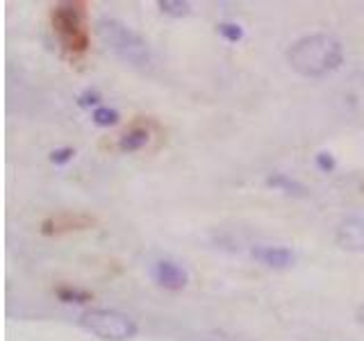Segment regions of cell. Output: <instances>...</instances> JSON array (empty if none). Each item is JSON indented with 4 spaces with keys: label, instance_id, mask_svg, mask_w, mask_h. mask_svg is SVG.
<instances>
[{
    "label": "cell",
    "instance_id": "13",
    "mask_svg": "<svg viewBox=\"0 0 364 341\" xmlns=\"http://www.w3.org/2000/svg\"><path fill=\"white\" fill-rule=\"evenodd\" d=\"M157 7L162 9V14L176 16V18H182L191 12V5L185 3V0H159Z\"/></svg>",
    "mask_w": 364,
    "mask_h": 341
},
{
    "label": "cell",
    "instance_id": "3",
    "mask_svg": "<svg viewBox=\"0 0 364 341\" xmlns=\"http://www.w3.org/2000/svg\"><path fill=\"white\" fill-rule=\"evenodd\" d=\"M78 323L82 330L103 341H127L139 332V325L132 316L119 310H105V307L80 314Z\"/></svg>",
    "mask_w": 364,
    "mask_h": 341
},
{
    "label": "cell",
    "instance_id": "16",
    "mask_svg": "<svg viewBox=\"0 0 364 341\" xmlns=\"http://www.w3.org/2000/svg\"><path fill=\"white\" fill-rule=\"evenodd\" d=\"M314 162H317V169H319V171H324V173L335 171V167H337V162H335L333 155H330V152H319Z\"/></svg>",
    "mask_w": 364,
    "mask_h": 341
},
{
    "label": "cell",
    "instance_id": "15",
    "mask_svg": "<svg viewBox=\"0 0 364 341\" xmlns=\"http://www.w3.org/2000/svg\"><path fill=\"white\" fill-rule=\"evenodd\" d=\"M101 101H103V98H101V94L96 91V89H87V91H82L78 96V105L80 107H96V109H98Z\"/></svg>",
    "mask_w": 364,
    "mask_h": 341
},
{
    "label": "cell",
    "instance_id": "11",
    "mask_svg": "<svg viewBox=\"0 0 364 341\" xmlns=\"http://www.w3.org/2000/svg\"><path fill=\"white\" fill-rule=\"evenodd\" d=\"M57 298L62 303H89L91 301V294L84 291V289H78V287H71V284H62V287L55 289Z\"/></svg>",
    "mask_w": 364,
    "mask_h": 341
},
{
    "label": "cell",
    "instance_id": "10",
    "mask_svg": "<svg viewBox=\"0 0 364 341\" xmlns=\"http://www.w3.org/2000/svg\"><path fill=\"white\" fill-rule=\"evenodd\" d=\"M148 144V132L142 128H135V130H127L125 135L119 139V148L123 152H135V150H142Z\"/></svg>",
    "mask_w": 364,
    "mask_h": 341
},
{
    "label": "cell",
    "instance_id": "1",
    "mask_svg": "<svg viewBox=\"0 0 364 341\" xmlns=\"http://www.w3.org/2000/svg\"><path fill=\"white\" fill-rule=\"evenodd\" d=\"M289 66L303 78H326L344 62V46L330 35H305L287 48Z\"/></svg>",
    "mask_w": 364,
    "mask_h": 341
},
{
    "label": "cell",
    "instance_id": "17",
    "mask_svg": "<svg viewBox=\"0 0 364 341\" xmlns=\"http://www.w3.org/2000/svg\"><path fill=\"white\" fill-rule=\"evenodd\" d=\"M189 341H244L239 337H232V335H223V332H203L191 337Z\"/></svg>",
    "mask_w": 364,
    "mask_h": 341
},
{
    "label": "cell",
    "instance_id": "5",
    "mask_svg": "<svg viewBox=\"0 0 364 341\" xmlns=\"http://www.w3.org/2000/svg\"><path fill=\"white\" fill-rule=\"evenodd\" d=\"M153 280L166 291H182L189 282V273L174 259H159L153 264Z\"/></svg>",
    "mask_w": 364,
    "mask_h": 341
},
{
    "label": "cell",
    "instance_id": "14",
    "mask_svg": "<svg viewBox=\"0 0 364 341\" xmlns=\"http://www.w3.org/2000/svg\"><path fill=\"white\" fill-rule=\"evenodd\" d=\"M219 35L230 43H237L244 39V30L237 23H219Z\"/></svg>",
    "mask_w": 364,
    "mask_h": 341
},
{
    "label": "cell",
    "instance_id": "7",
    "mask_svg": "<svg viewBox=\"0 0 364 341\" xmlns=\"http://www.w3.org/2000/svg\"><path fill=\"white\" fill-rule=\"evenodd\" d=\"M335 241L348 252H364V216H348L337 225Z\"/></svg>",
    "mask_w": 364,
    "mask_h": 341
},
{
    "label": "cell",
    "instance_id": "18",
    "mask_svg": "<svg viewBox=\"0 0 364 341\" xmlns=\"http://www.w3.org/2000/svg\"><path fill=\"white\" fill-rule=\"evenodd\" d=\"M73 157H76V150L73 148H57V150H52L50 152V162L52 164H67V162H71Z\"/></svg>",
    "mask_w": 364,
    "mask_h": 341
},
{
    "label": "cell",
    "instance_id": "2",
    "mask_svg": "<svg viewBox=\"0 0 364 341\" xmlns=\"http://www.w3.org/2000/svg\"><path fill=\"white\" fill-rule=\"evenodd\" d=\"M96 35H98L103 46L123 64L139 71L153 69L155 64L153 48L148 46V41L137 30H132L123 21L114 16H101L96 21Z\"/></svg>",
    "mask_w": 364,
    "mask_h": 341
},
{
    "label": "cell",
    "instance_id": "4",
    "mask_svg": "<svg viewBox=\"0 0 364 341\" xmlns=\"http://www.w3.org/2000/svg\"><path fill=\"white\" fill-rule=\"evenodd\" d=\"M52 30L69 52L78 55L89 46V32L84 23V5L80 3H59L52 7Z\"/></svg>",
    "mask_w": 364,
    "mask_h": 341
},
{
    "label": "cell",
    "instance_id": "12",
    "mask_svg": "<svg viewBox=\"0 0 364 341\" xmlns=\"http://www.w3.org/2000/svg\"><path fill=\"white\" fill-rule=\"evenodd\" d=\"M119 118L121 116L114 107H105V105H101L98 109H93V114H91V121L101 128H112V125L119 123Z\"/></svg>",
    "mask_w": 364,
    "mask_h": 341
},
{
    "label": "cell",
    "instance_id": "6",
    "mask_svg": "<svg viewBox=\"0 0 364 341\" xmlns=\"http://www.w3.org/2000/svg\"><path fill=\"white\" fill-rule=\"evenodd\" d=\"M93 225V218L87 214H73V212H59L48 216L41 223V233L44 235H64V233H76V230H87Z\"/></svg>",
    "mask_w": 364,
    "mask_h": 341
},
{
    "label": "cell",
    "instance_id": "9",
    "mask_svg": "<svg viewBox=\"0 0 364 341\" xmlns=\"http://www.w3.org/2000/svg\"><path fill=\"white\" fill-rule=\"evenodd\" d=\"M266 184L273 186V189H278V191L292 194V196H305V186L301 182L292 180L285 173H273V175H269V178H266Z\"/></svg>",
    "mask_w": 364,
    "mask_h": 341
},
{
    "label": "cell",
    "instance_id": "8",
    "mask_svg": "<svg viewBox=\"0 0 364 341\" xmlns=\"http://www.w3.org/2000/svg\"><path fill=\"white\" fill-rule=\"evenodd\" d=\"M251 255L258 259L260 264H264V267L275 269V271H283V269L294 267V262H296L294 250L287 248V246L258 244V246L251 248Z\"/></svg>",
    "mask_w": 364,
    "mask_h": 341
},
{
    "label": "cell",
    "instance_id": "19",
    "mask_svg": "<svg viewBox=\"0 0 364 341\" xmlns=\"http://www.w3.org/2000/svg\"><path fill=\"white\" fill-rule=\"evenodd\" d=\"M358 321H360V323H364V305H360V307H358Z\"/></svg>",
    "mask_w": 364,
    "mask_h": 341
}]
</instances>
